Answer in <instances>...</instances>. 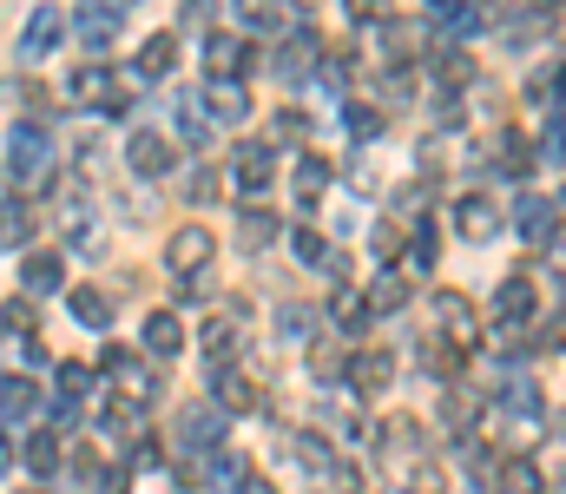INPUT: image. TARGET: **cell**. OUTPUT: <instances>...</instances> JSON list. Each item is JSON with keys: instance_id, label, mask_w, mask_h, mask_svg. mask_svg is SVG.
Masks as SVG:
<instances>
[{"instance_id": "cell-1", "label": "cell", "mask_w": 566, "mask_h": 494, "mask_svg": "<svg viewBox=\"0 0 566 494\" xmlns=\"http://www.w3.org/2000/svg\"><path fill=\"white\" fill-rule=\"evenodd\" d=\"M126 14H132V0H79V20H73V33L86 40V47H112L119 40V27H126Z\"/></svg>"}, {"instance_id": "cell-2", "label": "cell", "mask_w": 566, "mask_h": 494, "mask_svg": "<svg viewBox=\"0 0 566 494\" xmlns=\"http://www.w3.org/2000/svg\"><path fill=\"white\" fill-rule=\"evenodd\" d=\"M7 178H14V185H40V178H47V132L33 126H14V152H7Z\"/></svg>"}, {"instance_id": "cell-3", "label": "cell", "mask_w": 566, "mask_h": 494, "mask_svg": "<svg viewBox=\"0 0 566 494\" xmlns=\"http://www.w3.org/2000/svg\"><path fill=\"white\" fill-rule=\"evenodd\" d=\"M198 106H205L218 126H244V119H251V93H244V80H211Z\"/></svg>"}, {"instance_id": "cell-4", "label": "cell", "mask_w": 566, "mask_h": 494, "mask_svg": "<svg viewBox=\"0 0 566 494\" xmlns=\"http://www.w3.org/2000/svg\"><path fill=\"white\" fill-rule=\"evenodd\" d=\"M126 165L139 178H165V172H172V145L158 139L152 126H139V132H132V145H126Z\"/></svg>"}, {"instance_id": "cell-5", "label": "cell", "mask_w": 566, "mask_h": 494, "mask_svg": "<svg viewBox=\"0 0 566 494\" xmlns=\"http://www.w3.org/2000/svg\"><path fill=\"white\" fill-rule=\"evenodd\" d=\"M165 264H172L178 277H191V271H205L211 264V231H198V224H185L172 244H165Z\"/></svg>"}, {"instance_id": "cell-6", "label": "cell", "mask_w": 566, "mask_h": 494, "mask_svg": "<svg viewBox=\"0 0 566 494\" xmlns=\"http://www.w3.org/2000/svg\"><path fill=\"white\" fill-rule=\"evenodd\" d=\"M20 284H27V297H53V290L66 284V257H60V251H27V271H20Z\"/></svg>"}, {"instance_id": "cell-7", "label": "cell", "mask_w": 566, "mask_h": 494, "mask_svg": "<svg viewBox=\"0 0 566 494\" xmlns=\"http://www.w3.org/2000/svg\"><path fill=\"white\" fill-rule=\"evenodd\" d=\"M53 47H60V14H53V7H33V20L20 27V53H27V60H47Z\"/></svg>"}, {"instance_id": "cell-8", "label": "cell", "mask_w": 566, "mask_h": 494, "mask_svg": "<svg viewBox=\"0 0 566 494\" xmlns=\"http://www.w3.org/2000/svg\"><path fill=\"white\" fill-rule=\"evenodd\" d=\"M178 435H185L191 448H218V435H224V409H218V402H198V409H185Z\"/></svg>"}, {"instance_id": "cell-9", "label": "cell", "mask_w": 566, "mask_h": 494, "mask_svg": "<svg viewBox=\"0 0 566 494\" xmlns=\"http://www.w3.org/2000/svg\"><path fill=\"white\" fill-rule=\"evenodd\" d=\"M205 66L218 73V80H231L237 66H251V47H244L237 33H211V40H205Z\"/></svg>"}, {"instance_id": "cell-10", "label": "cell", "mask_w": 566, "mask_h": 494, "mask_svg": "<svg viewBox=\"0 0 566 494\" xmlns=\"http://www.w3.org/2000/svg\"><path fill=\"white\" fill-rule=\"evenodd\" d=\"M310 66H316V33L303 27L297 40H283V53H277V80H310Z\"/></svg>"}, {"instance_id": "cell-11", "label": "cell", "mask_w": 566, "mask_h": 494, "mask_svg": "<svg viewBox=\"0 0 566 494\" xmlns=\"http://www.w3.org/2000/svg\"><path fill=\"white\" fill-rule=\"evenodd\" d=\"M494 224H501L494 198H461V205H455V231H461V238H494Z\"/></svg>"}, {"instance_id": "cell-12", "label": "cell", "mask_w": 566, "mask_h": 494, "mask_svg": "<svg viewBox=\"0 0 566 494\" xmlns=\"http://www.w3.org/2000/svg\"><path fill=\"white\" fill-rule=\"evenodd\" d=\"M172 60H178V40H172V33H152V40L139 47V66H132V73H139V80H165Z\"/></svg>"}, {"instance_id": "cell-13", "label": "cell", "mask_w": 566, "mask_h": 494, "mask_svg": "<svg viewBox=\"0 0 566 494\" xmlns=\"http://www.w3.org/2000/svg\"><path fill=\"white\" fill-rule=\"evenodd\" d=\"M231 185H237V192H264V185H270V145H251V152H237Z\"/></svg>"}, {"instance_id": "cell-14", "label": "cell", "mask_w": 566, "mask_h": 494, "mask_svg": "<svg viewBox=\"0 0 566 494\" xmlns=\"http://www.w3.org/2000/svg\"><path fill=\"white\" fill-rule=\"evenodd\" d=\"M178 343H185L178 317H172V310H152V317H145V350H152V356H178Z\"/></svg>"}, {"instance_id": "cell-15", "label": "cell", "mask_w": 566, "mask_h": 494, "mask_svg": "<svg viewBox=\"0 0 566 494\" xmlns=\"http://www.w3.org/2000/svg\"><path fill=\"white\" fill-rule=\"evenodd\" d=\"M40 409V389L27 383V376H7L0 383V422H20V415H33Z\"/></svg>"}, {"instance_id": "cell-16", "label": "cell", "mask_w": 566, "mask_h": 494, "mask_svg": "<svg viewBox=\"0 0 566 494\" xmlns=\"http://www.w3.org/2000/svg\"><path fill=\"white\" fill-rule=\"evenodd\" d=\"M27 231H33V211L20 205V198H7V205H0V251H20Z\"/></svg>"}, {"instance_id": "cell-17", "label": "cell", "mask_w": 566, "mask_h": 494, "mask_svg": "<svg viewBox=\"0 0 566 494\" xmlns=\"http://www.w3.org/2000/svg\"><path fill=\"white\" fill-rule=\"evenodd\" d=\"M389 356H382V350H362V356H349V383H356V389H382V383H389Z\"/></svg>"}, {"instance_id": "cell-18", "label": "cell", "mask_w": 566, "mask_h": 494, "mask_svg": "<svg viewBox=\"0 0 566 494\" xmlns=\"http://www.w3.org/2000/svg\"><path fill=\"white\" fill-rule=\"evenodd\" d=\"M494 303H501V317H507V323H527V317H534V284H527V277H507Z\"/></svg>"}, {"instance_id": "cell-19", "label": "cell", "mask_w": 566, "mask_h": 494, "mask_svg": "<svg viewBox=\"0 0 566 494\" xmlns=\"http://www.w3.org/2000/svg\"><path fill=\"white\" fill-rule=\"evenodd\" d=\"M514 224H520V238H547V231H553V205H547V198H520Z\"/></svg>"}, {"instance_id": "cell-20", "label": "cell", "mask_w": 566, "mask_h": 494, "mask_svg": "<svg viewBox=\"0 0 566 494\" xmlns=\"http://www.w3.org/2000/svg\"><path fill=\"white\" fill-rule=\"evenodd\" d=\"M402 303H409V277H402V271L376 277V290H369V310H376V317H389V310H402Z\"/></svg>"}, {"instance_id": "cell-21", "label": "cell", "mask_w": 566, "mask_h": 494, "mask_svg": "<svg viewBox=\"0 0 566 494\" xmlns=\"http://www.w3.org/2000/svg\"><path fill=\"white\" fill-rule=\"evenodd\" d=\"M73 317L86 323V330H106L112 323V297L106 290H73Z\"/></svg>"}, {"instance_id": "cell-22", "label": "cell", "mask_w": 566, "mask_h": 494, "mask_svg": "<svg viewBox=\"0 0 566 494\" xmlns=\"http://www.w3.org/2000/svg\"><path fill=\"white\" fill-rule=\"evenodd\" d=\"M237 20H244L251 33H277L283 27V7H277V0H237Z\"/></svg>"}, {"instance_id": "cell-23", "label": "cell", "mask_w": 566, "mask_h": 494, "mask_svg": "<svg viewBox=\"0 0 566 494\" xmlns=\"http://www.w3.org/2000/svg\"><path fill=\"white\" fill-rule=\"evenodd\" d=\"M310 369L323 376V383H336V376H349V350H343V343H316V350H310Z\"/></svg>"}, {"instance_id": "cell-24", "label": "cell", "mask_w": 566, "mask_h": 494, "mask_svg": "<svg viewBox=\"0 0 566 494\" xmlns=\"http://www.w3.org/2000/svg\"><path fill=\"white\" fill-rule=\"evenodd\" d=\"M237 238H244V251H264V244L277 238V218H270V211H244V224H237Z\"/></svg>"}, {"instance_id": "cell-25", "label": "cell", "mask_w": 566, "mask_h": 494, "mask_svg": "<svg viewBox=\"0 0 566 494\" xmlns=\"http://www.w3.org/2000/svg\"><path fill=\"white\" fill-rule=\"evenodd\" d=\"M303 132H310V119H303L297 106H283L277 119H270V139H277V145H303Z\"/></svg>"}, {"instance_id": "cell-26", "label": "cell", "mask_w": 566, "mask_h": 494, "mask_svg": "<svg viewBox=\"0 0 566 494\" xmlns=\"http://www.w3.org/2000/svg\"><path fill=\"white\" fill-rule=\"evenodd\" d=\"M343 126H349V139L369 145V139L382 132V112H376V106H343Z\"/></svg>"}, {"instance_id": "cell-27", "label": "cell", "mask_w": 566, "mask_h": 494, "mask_svg": "<svg viewBox=\"0 0 566 494\" xmlns=\"http://www.w3.org/2000/svg\"><path fill=\"white\" fill-rule=\"evenodd\" d=\"M323 185H330V165L316 159V152H303V159H297V192H303V198H316Z\"/></svg>"}, {"instance_id": "cell-28", "label": "cell", "mask_w": 566, "mask_h": 494, "mask_svg": "<svg viewBox=\"0 0 566 494\" xmlns=\"http://www.w3.org/2000/svg\"><path fill=\"white\" fill-rule=\"evenodd\" d=\"M435 317L448 323V330H455V336H474V310H468V303H461V297H435Z\"/></svg>"}, {"instance_id": "cell-29", "label": "cell", "mask_w": 566, "mask_h": 494, "mask_svg": "<svg viewBox=\"0 0 566 494\" xmlns=\"http://www.w3.org/2000/svg\"><path fill=\"white\" fill-rule=\"evenodd\" d=\"M218 389H224V396H218V409H251V383H244V376H231V369H218Z\"/></svg>"}, {"instance_id": "cell-30", "label": "cell", "mask_w": 566, "mask_h": 494, "mask_svg": "<svg viewBox=\"0 0 566 494\" xmlns=\"http://www.w3.org/2000/svg\"><path fill=\"white\" fill-rule=\"evenodd\" d=\"M237 350V330H231V323H211V330H205V356H211V369H224V356H231Z\"/></svg>"}, {"instance_id": "cell-31", "label": "cell", "mask_w": 566, "mask_h": 494, "mask_svg": "<svg viewBox=\"0 0 566 494\" xmlns=\"http://www.w3.org/2000/svg\"><path fill=\"white\" fill-rule=\"evenodd\" d=\"M290 251H297L303 264H330V251H323V238H316L310 224H297V231H290Z\"/></svg>"}, {"instance_id": "cell-32", "label": "cell", "mask_w": 566, "mask_h": 494, "mask_svg": "<svg viewBox=\"0 0 566 494\" xmlns=\"http://www.w3.org/2000/svg\"><path fill=\"white\" fill-rule=\"evenodd\" d=\"M441 27H448V33H481V14H474V7H468V0H455V7H441Z\"/></svg>"}, {"instance_id": "cell-33", "label": "cell", "mask_w": 566, "mask_h": 494, "mask_svg": "<svg viewBox=\"0 0 566 494\" xmlns=\"http://www.w3.org/2000/svg\"><path fill=\"white\" fill-rule=\"evenodd\" d=\"M27 462H33V475H47V468L60 462V448H53V435H33V442H27Z\"/></svg>"}, {"instance_id": "cell-34", "label": "cell", "mask_w": 566, "mask_h": 494, "mask_svg": "<svg viewBox=\"0 0 566 494\" xmlns=\"http://www.w3.org/2000/svg\"><path fill=\"white\" fill-rule=\"evenodd\" d=\"M441 422H448V429H468V422H474V402L468 396H441Z\"/></svg>"}, {"instance_id": "cell-35", "label": "cell", "mask_w": 566, "mask_h": 494, "mask_svg": "<svg viewBox=\"0 0 566 494\" xmlns=\"http://www.w3.org/2000/svg\"><path fill=\"white\" fill-rule=\"evenodd\" d=\"M277 330L290 336V343H310V336H303L310 330V310H277Z\"/></svg>"}, {"instance_id": "cell-36", "label": "cell", "mask_w": 566, "mask_h": 494, "mask_svg": "<svg viewBox=\"0 0 566 494\" xmlns=\"http://www.w3.org/2000/svg\"><path fill=\"white\" fill-rule=\"evenodd\" d=\"M330 310H336V323H343V330H356V323L369 317V303H356V297H349V290H343V297L330 303Z\"/></svg>"}, {"instance_id": "cell-37", "label": "cell", "mask_w": 566, "mask_h": 494, "mask_svg": "<svg viewBox=\"0 0 566 494\" xmlns=\"http://www.w3.org/2000/svg\"><path fill=\"white\" fill-rule=\"evenodd\" d=\"M0 323H7V330H33V297H14L0 310Z\"/></svg>"}, {"instance_id": "cell-38", "label": "cell", "mask_w": 566, "mask_h": 494, "mask_svg": "<svg viewBox=\"0 0 566 494\" xmlns=\"http://www.w3.org/2000/svg\"><path fill=\"white\" fill-rule=\"evenodd\" d=\"M211 14H218V0H185V27H205Z\"/></svg>"}, {"instance_id": "cell-39", "label": "cell", "mask_w": 566, "mask_h": 494, "mask_svg": "<svg viewBox=\"0 0 566 494\" xmlns=\"http://www.w3.org/2000/svg\"><path fill=\"white\" fill-rule=\"evenodd\" d=\"M547 159H566V119H553V126H547Z\"/></svg>"}, {"instance_id": "cell-40", "label": "cell", "mask_w": 566, "mask_h": 494, "mask_svg": "<svg viewBox=\"0 0 566 494\" xmlns=\"http://www.w3.org/2000/svg\"><path fill=\"white\" fill-rule=\"evenodd\" d=\"M185 192H191V205H205V198H211V192H218V185H211V178H205V172H191V178H185Z\"/></svg>"}, {"instance_id": "cell-41", "label": "cell", "mask_w": 566, "mask_h": 494, "mask_svg": "<svg viewBox=\"0 0 566 494\" xmlns=\"http://www.w3.org/2000/svg\"><path fill=\"white\" fill-rule=\"evenodd\" d=\"M402 238H409V231H402V224H382V231H376V251L389 257V251H395V244H402Z\"/></svg>"}, {"instance_id": "cell-42", "label": "cell", "mask_w": 566, "mask_h": 494, "mask_svg": "<svg viewBox=\"0 0 566 494\" xmlns=\"http://www.w3.org/2000/svg\"><path fill=\"white\" fill-rule=\"evenodd\" d=\"M501 165H514V172H520V165H527V145H520V139H501Z\"/></svg>"}, {"instance_id": "cell-43", "label": "cell", "mask_w": 566, "mask_h": 494, "mask_svg": "<svg viewBox=\"0 0 566 494\" xmlns=\"http://www.w3.org/2000/svg\"><path fill=\"white\" fill-rule=\"evenodd\" d=\"M540 343H547V350H566V317H553V323H547V336H540Z\"/></svg>"}, {"instance_id": "cell-44", "label": "cell", "mask_w": 566, "mask_h": 494, "mask_svg": "<svg viewBox=\"0 0 566 494\" xmlns=\"http://www.w3.org/2000/svg\"><path fill=\"white\" fill-rule=\"evenodd\" d=\"M553 251H566V218H553Z\"/></svg>"}]
</instances>
